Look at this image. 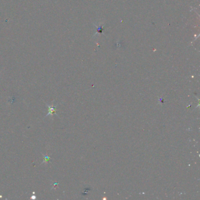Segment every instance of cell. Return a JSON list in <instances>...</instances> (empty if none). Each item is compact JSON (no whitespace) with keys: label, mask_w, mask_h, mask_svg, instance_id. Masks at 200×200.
Here are the masks:
<instances>
[{"label":"cell","mask_w":200,"mask_h":200,"mask_svg":"<svg viewBox=\"0 0 200 200\" xmlns=\"http://www.w3.org/2000/svg\"><path fill=\"white\" fill-rule=\"evenodd\" d=\"M48 107H49V113H48V114H47V116L49 115H52L54 113H55V108L53 106H48Z\"/></svg>","instance_id":"obj_1"}]
</instances>
